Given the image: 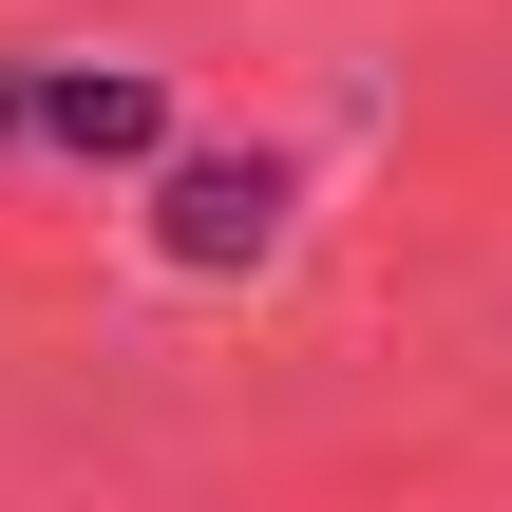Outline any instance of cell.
I'll use <instances>...</instances> for the list:
<instances>
[{"label": "cell", "mask_w": 512, "mask_h": 512, "mask_svg": "<svg viewBox=\"0 0 512 512\" xmlns=\"http://www.w3.org/2000/svg\"><path fill=\"white\" fill-rule=\"evenodd\" d=\"M19 133L76 152V171H133V152L171 133V95H152L133 57H38V76H19Z\"/></svg>", "instance_id": "cell-2"}, {"label": "cell", "mask_w": 512, "mask_h": 512, "mask_svg": "<svg viewBox=\"0 0 512 512\" xmlns=\"http://www.w3.org/2000/svg\"><path fill=\"white\" fill-rule=\"evenodd\" d=\"M285 190H304L285 152H171V171H152V247L228 285V266H266V247H285Z\"/></svg>", "instance_id": "cell-1"}]
</instances>
